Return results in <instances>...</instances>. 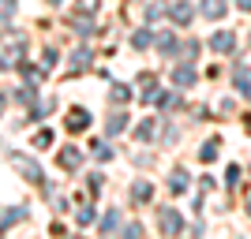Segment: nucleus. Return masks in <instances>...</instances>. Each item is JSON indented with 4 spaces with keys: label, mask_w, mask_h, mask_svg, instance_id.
<instances>
[]
</instances>
